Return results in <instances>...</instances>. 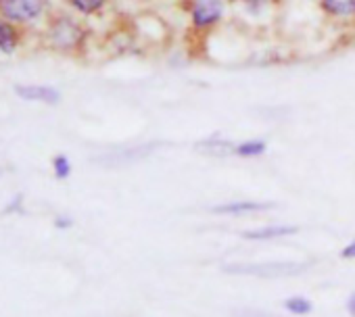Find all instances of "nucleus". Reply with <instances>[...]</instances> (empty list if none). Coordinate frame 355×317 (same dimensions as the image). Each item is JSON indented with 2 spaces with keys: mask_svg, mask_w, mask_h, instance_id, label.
I'll list each match as a JSON object with an SVG mask.
<instances>
[{
  "mask_svg": "<svg viewBox=\"0 0 355 317\" xmlns=\"http://www.w3.org/2000/svg\"><path fill=\"white\" fill-rule=\"evenodd\" d=\"M232 317H280V315H274V313H268L261 309H236L232 313Z\"/></svg>",
  "mask_w": 355,
  "mask_h": 317,
  "instance_id": "15",
  "label": "nucleus"
},
{
  "mask_svg": "<svg viewBox=\"0 0 355 317\" xmlns=\"http://www.w3.org/2000/svg\"><path fill=\"white\" fill-rule=\"evenodd\" d=\"M284 309L293 315H309L313 311V305L305 296H291L284 300Z\"/></svg>",
  "mask_w": 355,
  "mask_h": 317,
  "instance_id": "13",
  "label": "nucleus"
},
{
  "mask_svg": "<svg viewBox=\"0 0 355 317\" xmlns=\"http://www.w3.org/2000/svg\"><path fill=\"white\" fill-rule=\"evenodd\" d=\"M90 40L88 26L71 13L57 11L44 19L42 42L49 51L65 57H80Z\"/></svg>",
  "mask_w": 355,
  "mask_h": 317,
  "instance_id": "1",
  "label": "nucleus"
},
{
  "mask_svg": "<svg viewBox=\"0 0 355 317\" xmlns=\"http://www.w3.org/2000/svg\"><path fill=\"white\" fill-rule=\"evenodd\" d=\"M340 257H343V259H355V240H351V242L340 251Z\"/></svg>",
  "mask_w": 355,
  "mask_h": 317,
  "instance_id": "16",
  "label": "nucleus"
},
{
  "mask_svg": "<svg viewBox=\"0 0 355 317\" xmlns=\"http://www.w3.org/2000/svg\"><path fill=\"white\" fill-rule=\"evenodd\" d=\"M318 11L336 24L355 19V0H318Z\"/></svg>",
  "mask_w": 355,
  "mask_h": 317,
  "instance_id": "8",
  "label": "nucleus"
},
{
  "mask_svg": "<svg viewBox=\"0 0 355 317\" xmlns=\"http://www.w3.org/2000/svg\"><path fill=\"white\" fill-rule=\"evenodd\" d=\"M71 219L69 217H57V221H55V226L57 228H61V230H67V228H71Z\"/></svg>",
  "mask_w": 355,
  "mask_h": 317,
  "instance_id": "17",
  "label": "nucleus"
},
{
  "mask_svg": "<svg viewBox=\"0 0 355 317\" xmlns=\"http://www.w3.org/2000/svg\"><path fill=\"white\" fill-rule=\"evenodd\" d=\"M53 172L57 180H67L71 176V161L67 154H55L53 156Z\"/></svg>",
  "mask_w": 355,
  "mask_h": 317,
  "instance_id": "14",
  "label": "nucleus"
},
{
  "mask_svg": "<svg viewBox=\"0 0 355 317\" xmlns=\"http://www.w3.org/2000/svg\"><path fill=\"white\" fill-rule=\"evenodd\" d=\"M311 263H293V261H266V263H232L226 265V273L236 275H253V278H293L307 271Z\"/></svg>",
  "mask_w": 355,
  "mask_h": 317,
  "instance_id": "3",
  "label": "nucleus"
},
{
  "mask_svg": "<svg viewBox=\"0 0 355 317\" xmlns=\"http://www.w3.org/2000/svg\"><path fill=\"white\" fill-rule=\"evenodd\" d=\"M26 36H28V28L17 26L7 19H0V55H5V57L15 55L24 46Z\"/></svg>",
  "mask_w": 355,
  "mask_h": 317,
  "instance_id": "5",
  "label": "nucleus"
},
{
  "mask_svg": "<svg viewBox=\"0 0 355 317\" xmlns=\"http://www.w3.org/2000/svg\"><path fill=\"white\" fill-rule=\"evenodd\" d=\"M299 234V226H263L255 230L243 232L245 240H274V238H284V236H295Z\"/></svg>",
  "mask_w": 355,
  "mask_h": 317,
  "instance_id": "9",
  "label": "nucleus"
},
{
  "mask_svg": "<svg viewBox=\"0 0 355 317\" xmlns=\"http://www.w3.org/2000/svg\"><path fill=\"white\" fill-rule=\"evenodd\" d=\"M266 150H268V142L263 138H251V140L236 142L232 154H236L241 158H255V156L266 154Z\"/></svg>",
  "mask_w": 355,
  "mask_h": 317,
  "instance_id": "12",
  "label": "nucleus"
},
{
  "mask_svg": "<svg viewBox=\"0 0 355 317\" xmlns=\"http://www.w3.org/2000/svg\"><path fill=\"white\" fill-rule=\"evenodd\" d=\"M189 26L195 34L207 36L226 19V0H182Z\"/></svg>",
  "mask_w": 355,
  "mask_h": 317,
  "instance_id": "2",
  "label": "nucleus"
},
{
  "mask_svg": "<svg viewBox=\"0 0 355 317\" xmlns=\"http://www.w3.org/2000/svg\"><path fill=\"white\" fill-rule=\"evenodd\" d=\"M274 207V203L268 201H230V203H222V205H214L211 213L216 215H253V213H263L270 211Z\"/></svg>",
  "mask_w": 355,
  "mask_h": 317,
  "instance_id": "7",
  "label": "nucleus"
},
{
  "mask_svg": "<svg viewBox=\"0 0 355 317\" xmlns=\"http://www.w3.org/2000/svg\"><path fill=\"white\" fill-rule=\"evenodd\" d=\"M15 94L21 100L30 102H42V105H59L61 102V92L53 86L44 84H17Z\"/></svg>",
  "mask_w": 355,
  "mask_h": 317,
  "instance_id": "6",
  "label": "nucleus"
},
{
  "mask_svg": "<svg viewBox=\"0 0 355 317\" xmlns=\"http://www.w3.org/2000/svg\"><path fill=\"white\" fill-rule=\"evenodd\" d=\"M65 3L80 17H96L109 7L111 0H65Z\"/></svg>",
  "mask_w": 355,
  "mask_h": 317,
  "instance_id": "10",
  "label": "nucleus"
},
{
  "mask_svg": "<svg viewBox=\"0 0 355 317\" xmlns=\"http://www.w3.org/2000/svg\"><path fill=\"white\" fill-rule=\"evenodd\" d=\"M353 32H355V19H353Z\"/></svg>",
  "mask_w": 355,
  "mask_h": 317,
  "instance_id": "19",
  "label": "nucleus"
},
{
  "mask_svg": "<svg viewBox=\"0 0 355 317\" xmlns=\"http://www.w3.org/2000/svg\"><path fill=\"white\" fill-rule=\"evenodd\" d=\"M49 17V0H0V19L30 28Z\"/></svg>",
  "mask_w": 355,
  "mask_h": 317,
  "instance_id": "4",
  "label": "nucleus"
},
{
  "mask_svg": "<svg viewBox=\"0 0 355 317\" xmlns=\"http://www.w3.org/2000/svg\"><path fill=\"white\" fill-rule=\"evenodd\" d=\"M157 148V144H142V146H134V148H128V150H121L117 154H111L109 158V165H123V163H134V161H140V158L148 156L153 150Z\"/></svg>",
  "mask_w": 355,
  "mask_h": 317,
  "instance_id": "11",
  "label": "nucleus"
},
{
  "mask_svg": "<svg viewBox=\"0 0 355 317\" xmlns=\"http://www.w3.org/2000/svg\"><path fill=\"white\" fill-rule=\"evenodd\" d=\"M347 311L351 317H355V292H351V296L347 298Z\"/></svg>",
  "mask_w": 355,
  "mask_h": 317,
  "instance_id": "18",
  "label": "nucleus"
}]
</instances>
